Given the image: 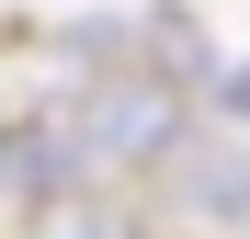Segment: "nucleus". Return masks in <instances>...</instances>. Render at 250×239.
<instances>
[{"label": "nucleus", "instance_id": "obj_4", "mask_svg": "<svg viewBox=\"0 0 250 239\" xmlns=\"http://www.w3.org/2000/svg\"><path fill=\"white\" fill-rule=\"evenodd\" d=\"M216 114H228V126H250V68H228V80H216Z\"/></svg>", "mask_w": 250, "mask_h": 239}, {"label": "nucleus", "instance_id": "obj_1", "mask_svg": "<svg viewBox=\"0 0 250 239\" xmlns=\"http://www.w3.org/2000/svg\"><path fill=\"white\" fill-rule=\"evenodd\" d=\"M57 137H68V171L80 182H125V171H159V159L193 137V114H182V80L114 68V80H91V91L57 114Z\"/></svg>", "mask_w": 250, "mask_h": 239}, {"label": "nucleus", "instance_id": "obj_3", "mask_svg": "<svg viewBox=\"0 0 250 239\" xmlns=\"http://www.w3.org/2000/svg\"><path fill=\"white\" fill-rule=\"evenodd\" d=\"M23 239H148V228H137V205H114V194L68 182V194H34Z\"/></svg>", "mask_w": 250, "mask_h": 239}, {"label": "nucleus", "instance_id": "obj_2", "mask_svg": "<svg viewBox=\"0 0 250 239\" xmlns=\"http://www.w3.org/2000/svg\"><path fill=\"white\" fill-rule=\"evenodd\" d=\"M159 171H171V205H182V217L250 228V148H239V137H182Z\"/></svg>", "mask_w": 250, "mask_h": 239}]
</instances>
